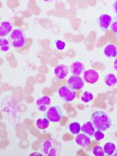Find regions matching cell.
<instances>
[{"mask_svg":"<svg viewBox=\"0 0 117 156\" xmlns=\"http://www.w3.org/2000/svg\"><path fill=\"white\" fill-rule=\"evenodd\" d=\"M91 122L98 131H105L110 128L112 121L106 112L98 110L94 112L91 117Z\"/></svg>","mask_w":117,"mask_h":156,"instance_id":"6da1fadb","label":"cell"},{"mask_svg":"<svg viewBox=\"0 0 117 156\" xmlns=\"http://www.w3.org/2000/svg\"><path fill=\"white\" fill-rule=\"evenodd\" d=\"M44 117L52 123L60 122L62 119V110L61 107L57 105L50 107L46 111Z\"/></svg>","mask_w":117,"mask_h":156,"instance_id":"7a4b0ae2","label":"cell"},{"mask_svg":"<svg viewBox=\"0 0 117 156\" xmlns=\"http://www.w3.org/2000/svg\"><path fill=\"white\" fill-rule=\"evenodd\" d=\"M10 40L14 48H22L27 42L26 36L21 30L15 29L11 32Z\"/></svg>","mask_w":117,"mask_h":156,"instance_id":"3957f363","label":"cell"},{"mask_svg":"<svg viewBox=\"0 0 117 156\" xmlns=\"http://www.w3.org/2000/svg\"><path fill=\"white\" fill-rule=\"evenodd\" d=\"M58 94L61 99L66 103L72 102L75 99L76 93L69 86H62L58 89Z\"/></svg>","mask_w":117,"mask_h":156,"instance_id":"277c9868","label":"cell"},{"mask_svg":"<svg viewBox=\"0 0 117 156\" xmlns=\"http://www.w3.org/2000/svg\"><path fill=\"white\" fill-rule=\"evenodd\" d=\"M68 86L73 90H81L84 86V80L80 76H71L68 80Z\"/></svg>","mask_w":117,"mask_h":156,"instance_id":"5b68a950","label":"cell"},{"mask_svg":"<svg viewBox=\"0 0 117 156\" xmlns=\"http://www.w3.org/2000/svg\"><path fill=\"white\" fill-rule=\"evenodd\" d=\"M83 79L88 84H95L99 79V74L95 70H86L83 74Z\"/></svg>","mask_w":117,"mask_h":156,"instance_id":"8992f818","label":"cell"},{"mask_svg":"<svg viewBox=\"0 0 117 156\" xmlns=\"http://www.w3.org/2000/svg\"><path fill=\"white\" fill-rule=\"evenodd\" d=\"M112 18L108 14H102L98 19V23L103 31H107L111 26Z\"/></svg>","mask_w":117,"mask_h":156,"instance_id":"52a82bcc","label":"cell"},{"mask_svg":"<svg viewBox=\"0 0 117 156\" xmlns=\"http://www.w3.org/2000/svg\"><path fill=\"white\" fill-rule=\"evenodd\" d=\"M53 72L57 79L64 80L68 74V67L64 64H59L54 68Z\"/></svg>","mask_w":117,"mask_h":156,"instance_id":"ba28073f","label":"cell"},{"mask_svg":"<svg viewBox=\"0 0 117 156\" xmlns=\"http://www.w3.org/2000/svg\"><path fill=\"white\" fill-rule=\"evenodd\" d=\"M36 104L40 111H47L48 107L51 104V99L48 96L45 95L37 100Z\"/></svg>","mask_w":117,"mask_h":156,"instance_id":"9c48e42d","label":"cell"},{"mask_svg":"<svg viewBox=\"0 0 117 156\" xmlns=\"http://www.w3.org/2000/svg\"><path fill=\"white\" fill-rule=\"evenodd\" d=\"M77 145L81 147H88L91 144V140L88 135L85 133H78L75 138Z\"/></svg>","mask_w":117,"mask_h":156,"instance_id":"30bf717a","label":"cell"},{"mask_svg":"<svg viewBox=\"0 0 117 156\" xmlns=\"http://www.w3.org/2000/svg\"><path fill=\"white\" fill-rule=\"evenodd\" d=\"M70 72L74 76H80L83 73L84 65L82 62L76 61L71 64L70 66Z\"/></svg>","mask_w":117,"mask_h":156,"instance_id":"8fae6325","label":"cell"},{"mask_svg":"<svg viewBox=\"0 0 117 156\" xmlns=\"http://www.w3.org/2000/svg\"><path fill=\"white\" fill-rule=\"evenodd\" d=\"M12 31V25L11 23L7 21L2 22L1 25H0V36L1 38L8 36Z\"/></svg>","mask_w":117,"mask_h":156,"instance_id":"7c38bea8","label":"cell"},{"mask_svg":"<svg viewBox=\"0 0 117 156\" xmlns=\"http://www.w3.org/2000/svg\"><path fill=\"white\" fill-rule=\"evenodd\" d=\"M81 131L83 132V133L88 135L89 137H92L95 133V128L91 121H87L82 125L81 127Z\"/></svg>","mask_w":117,"mask_h":156,"instance_id":"4fadbf2b","label":"cell"},{"mask_svg":"<svg viewBox=\"0 0 117 156\" xmlns=\"http://www.w3.org/2000/svg\"><path fill=\"white\" fill-rule=\"evenodd\" d=\"M104 54L108 58H115L117 56V47L112 44H109L104 48Z\"/></svg>","mask_w":117,"mask_h":156,"instance_id":"5bb4252c","label":"cell"},{"mask_svg":"<svg viewBox=\"0 0 117 156\" xmlns=\"http://www.w3.org/2000/svg\"><path fill=\"white\" fill-rule=\"evenodd\" d=\"M105 83L109 87L115 86L117 83V78L115 74L112 73L106 74L105 78Z\"/></svg>","mask_w":117,"mask_h":156,"instance_id":"9a60e30c","label":"cell"},{"mask_svg":"<svg viewBox=\"0 0 117 156\" xmlns=\"http://www.w3.org/2000/svg\"><path fill=\"white\" fill-rule=\"evenodd\" d=\"M103 150L106 154L108 155H112L115 154L116 151V145L111 142H108L104 145Z\"/></svg>","mask_w":117,"mask_h":156,"instance_id":"2e32d148","label":"cell"},{"mask_svg":"<svg viewBox=\"0 0 117 156\" xmlns=\"http://www.w3.org/2000/svg\"><path fill=\"white\" fill-rule=\"evenodd\" d=\"M50 125V121L44 117V119H39L36 122V127L39 129H46Z\"/></svg>","mask_w":117,"mask_h":156,"instance_id":"e0dca14e","label":"cell"},{"mask_svg":"<svg viewBox=\"0 0 117 156\" xmlns=\"http://www.w3.org/2000/svg\"><path fill=\"white\" fill-rule=\"evenodd\" d=\"M69 131L72 135H78L81 131V126L78 122H73L69 125Z\"/></svg>","mask_w":117,"mask_h":156,"instance_id":"ac0fdd59","label":"cell"},{"mask_svg":"<svg viewBox=\"0 0 117 156\" xmlns=\"http://www.w3.org/2000/svg\"><path fill=\"white\" fill-rule=\"evenodd\" d=\"M94 99V95L92 93L89 91H86V92L82 94L81 96V101L85 103H88Z\"/></svg>","mask_w":117,"mask_h":156,"instance_id":"d6986e66","label":"cell"},{"mask_svg":"<svg viewBox=\"0 0 117 156\" xmlns=\"http://www.w3.org/2000/svg\"><path fill=\"white\" fill-rule=\"evenodd\" d=\"M0 48L3 52H8L10 48L9 42L7 39L1 38L0 40Z\"/></svg>","mask_w":117,"mask_h":156,"instance_id":"ffe728a7","label":"cell"},{"mask_svg":"<svg viewBox=\"0 0 117 156\" xmlns=\"http://www.w3.org/2000/svg\"><path fill=\"white\" fill-rule=\"evenodd\" d=\"M92 154L95 156H104L105 155L103 148L99 145H96L92 149Z\"/></svg>","mask_w":117,"mask_h":156,"instance_id":"44dd1931","label":"cell"},{"mask_svg":"<svg viewBox=\"0 0 117 156\" xmlns=\"http://www.w3.org/2000/svg\"><path fill=\"white\" fill-rule=\"evenodd\" d=\"M52 147V144L51 141L50 140H47L43 144V151L46 155H48L50 150H51V148Z\"/></svg>","mask_w":117,"mask_h":156,"instance_id":"7402d4cb","label":"cell"},{"mask_svg":"<svg viewBox=\"0 0 117 156\" xmlns=\"http://www.w3.org/2000/svg\"><path fill=\"white\" fill-rule=\"evenodd\" d=\"M56 48L58 50H63L66 48V43L61 40H57L55 42Z\"/></svg>","mask_w":117,"mask_h":156,"instance_id":"603a6c76","label":"cell"},{"mask_svg":"<svg viewBox=\"0 0 117 156\" xmlns=\"http://www.w3.org/2000/svg\"><path fill=\"white\" fill-rule=\"evenodd\" d=\"M94 137H95V139L96 141H99L102 140L103 139L105 138V134L102 133V131L97 130L95 133Z\"/></svg>","mask_w":117,"mask_h":156,"instance_id":"cb8c5ba5","label":"cell"},{"mask_svg":"<svg viewBox=\"0 0 117 156\" xmlns=\"http://www.w3.org/2000/svg\"><path fill=\"white\" fill-rule=\"evenodd\" d=\"M7 3H8V5L11 8H14L19 5V2L18 1H8Z\"/></svg>","mask_w":117,"mask_h":156,"instance_id":"d4e9b609","label":"cell"},{"mask_svg":"<svg viewBox=\"0 0 117 156\" xmlns=\"http://www.w3.org/2000/svg\"><path fill=\"white\" fill-rule=\"evenodd\" d=\"M46 80V77L45 76L43 75V74H38V75L36 76V81L38 83H44Z\"/></svg>","mask_w":117,"mask_h":156,"instance_id":"484cf974","label":"cell"},{"mask_svg":"<svg viewBox=\"0 0 117 156\" xmlns=\"http://www.w3.org/2000/svg\"><path fill=\"white\" fill-rule=\"evenodd\" d=\"M67 113H68V115L70 117H75L76 115V112H75V109L72 107H68L67 108Z\"/></svg>","mask_w":117,"mask_h":156,"instance_id":"4316f807","label":"cell"},{"mask_svg":"<svg viewBox=\"0 0 117 156\" xmlns=\"http://www.w3.org/2000/svg\"><path fill=\"white\" fill-rule=\"evenodd\" d=\"M43 93L46 94V95L48 96V95H52L53 94V90L50 89V88H48V87H46L44 89H43Z\"/></svg>","mask_w":117,"mask_h":156,"instance_id":"83f0119b","label":"cell"},{"mask_svg":"<svg viewBox=\"0 0 117 156\" xmlns=\"http://www.w3.org/2000/svg\"><path fill=\"white\" fill-rule=\"evenodd\" d=\"M33 92V87L32 85L28 84L25 88V93L28 94H31Z\"/></svg>","mask_w":117,"mask_h":156,"instance_id":"f1b7e54d","label":"cell"},{"mask_svg":"<svg viewBox=\"0 0 117 156\" xmlns=\"http://www.w3.org/2000/svg\"><path fill=\"white\" fill-rule=\"evenodd\" d=\"M93 67H95V69H99V70H104L105 69V66H104L103 64L98 63V62H96L95 64H93Z\"/></svg>","mask_w":117,"mask_h":156,"instance_id":"f546056e","label":"cell"},{"mask_svg":"<svg viewBox=\"0 0 117 156\" xmlns=\"http://www.w3.org/2000/svg\"><path fill=\"white\" fill-rule=\"evenodd\" d=\"M74 137L72 135H70L69 133H66L63 136V140L64 141H70L73 140Z\"/></svg>","mask_w":117,"mask_h":156,"instance_id":"4dcf8cb0","label":"cell"},{"mask_svg":"<svg viewBox=\"0 0 117 156\" xmlns=\"http://www.w3.org/2000/svg\"><path fill=\"white\" fill-rule=\"evenodd\" d=\"M110 29H111L112 32L117 34V21L112 23L111 26H110Z\"/></svg>","mask_w":117,"mask_h":156,"instance_id":"1f68e13d","label":"cell"},{"mask_svg":"<svg viewBox=\"0 0 117 156\" xmlns=\"http://www.w3.org/2000/svg\"><path fill=\"white\" fill-rule=\"evenodd\" d=\"M13 23H14L15 26H20L22 24V20L20 18H14V20H13Z\"/></svg>","mask_w":117,"mask_h":156,"instance_id":"d6a6232c","label":"cell"},{"mask_svg":"<svg viewBox=\"0 0 117 156\" xmlns=\"http://www.w3.org/2000/svg\"><path fill=\"white\" fill-rule=\"evenodd\" d=\"M32 147H33V149L34 150H38L39 147H40V143L38 141H36L33 142V144L32 145Z\"/></svg>","mask_w":117,"mask_h":156,"instance_id":"836d02e7","label":"cell"},{"mask_svg":"<svg viewBox=\"0 0 117 156\" xmlns=\"http://www.w3.org/2000/svg\"><path fill=\"white\" fill-rule=\"evenodd\" d=\"M31 10H32V12L33 13H34L35 14H37V15L39 14L40 12V9H39V8H38V7H37L36 5H35V6H34V8H33V7H32Z\"/></svg>","mask_w":117,"mask_h":156,"instance_id":"e575fe53","label":"cell"},{"mask_svg":"<svg viewBox=\"0 0 117 156\" xmlns=\"http://www.w3.org/2000/svg\"><path fill=\"white\" fill-rule=\"evenodd\" d=\"M39 71L40 73H48V69H47L46 66H42L40 67L39 69Z\"/></svg>","mask_w":117,"mask_h":156,"instance_id":"d590c367","label":"cell"},{"mask_svg":"<svg viewBox=\"0 0 117 156\" xmlns=\"http://www.w3.org/2000/svg\"><path fill=\"white\" fill-rule=\"evenodd\" d=\"M26 142V140H23L22 142H20V144H19L20 147L23 148V149L28 147V142H27L26 144H25Z\"/></svg>","mask_w":117,"mask_h":156,"instance_id":"8d00e7d4","label":"cell"},{"mask_svg":"<svg viewBox=\"0 0 117 156\" xmlns=\"http://www.w3.org/2000/svg\"><path fill=\"white\" fill-rule=\"evenodd\" d=\"M48 155H49V156H55V155H56V151L55 149L52 147L51 150H50Z\"/></svg>","mask_w":117,"mask_h":156,"instance_id":"74e56055","label":"cell"},{"mask_svg":"<svg viewBox=\"0 0 117 156\" xmlns=\"http://www.w3.org/2000/svg\"><path fill=\"white\" fill-rule=\"evenodd\" d=\"M32 124H33V123H32V121H31L26 120L24 121V125L26 126V128H29V127L32 126Z\"/></svg>","mask_w":117,"mask_h":156,"instance_id":"f35d334b","label":"cell"},{"mask_svg":"<svg viewBox=\"0 0 117 156\" xmlns=\"http://www.w3.org/2000/svg\"><path fill=\"white\" fill-rule=\"evenodd\" d=\"M9 145V141L8 140L3 141L1 142V147L2 149H5Z\"/></svg>","mask_w":117,"mask_h":156,"instance_id":"ab89813d","label":"cell"},{"mask_svg":"<svg viewBox=\"0 0 117 156\" xmlns=\"http://www.w3.org/2000/svg\"><path fill=\"white\" fill-rule=\"evenodd\" d=\"M64 8V5L62 4V3H58V4L56 5V8L57 9H61Z\"/></svg>","mask_w":117,"mask_h":156,"instance_id":"60d3db41","label":"cell"},{"mask_svg":"<svg viewBox=\"0 0 117 156\" xmlns=\"http://www.w3.org/2000/svg\"><path fill=\"white\" fill-rule=\"evenodd\" d=\"M33 101V98L32 97H28L26 99V102L28 103H32Z\"/></svg>","mask_w":117,"mask_h":156,"instance_id":"b9f144b4","label":"cell"},{"mask_svg":"<svg viewBox=\"0 0 117 156\" xmlns=\"http://www.w3.org/2000/svg\"><path fill=\"white\" fill-rule=\"evenodd\" d=\"M113 9H114V11H115V13L117 15V0L115 2V3H114Z\"/></svg>","mask_w":117,"mask_h":156,"instance_id":"7bdbcfd3","label":"cell"},{"mask_svg":"<svg viewBox=\"0 0 117 156\" xmlns=\"http://www.w3.org/2000/svg\"><path fill=\"white\" fill-rule=\"evenodd\" d=\"M50 64H51V66H55L56 64H57V60L56 59H54V58L52 59V60L50 61Z\"/></svg>","mask_w":117,"mask_h":156,"instance_id":"ee69618b","label":"cell"},{"mask_svg":"<svg viewBox=\"0 0 117 156\" xmlns=\"http://www.w3.org/2000/svg\"><path fill=\"white\" fill-rule=\"evenodd\" d=\"M113 67H114V69H115V70L116 71H117V59H116L115 61H114Z\"/></svg>","mask_w":117,"mask_h":156,"instance_id":"f6af8a7d","label":"cell"},{"mask_svg":"<svg viewBox=\"0 0 117 156\" xmlns=\"http://www.w3.org/2000/svg\"><path fill=\"white\" fill-rule=\"evenodd\" d=\"M29 155L30 156H32V155H42V154H40V153H38V152H34V153H32Z\"/></svg>","mask_w":117,"mask_h":156,"instance_id":"bcb514c9","label":"cell"},{"mask_svg":"<svg viewBox=\"0 0 117 156\" xmlns=\"http://www.w3.org/2000/svg\"><path fill=\"white\" fill-rule=\"evenodd\" d=\"M114 155H115V156H117V150L115 151V154H113Z\"/></svg>","mask_w":117,"mask_h":156,"instance_id":"7dc6e473","label":"cell"},{"mask_svg":"<svg viewBox=\"0 0 117 156\" xmlns=\"http://www.w3.org/2000/svg\"><path fill=\"white\" fill-rule=\"evenodd\" d=\"M2 62H3V60H2V59H1V64H2Z\"/></svg>","mask_w":117,"mask_h":156,"instance_id":"c3c4849f","label":"cell"},{"mask_svg":"<svg viewBox=\"0 0 117 156\" xmlns=\"http://www.w3.org/2000/svg\"><path fill=\"white\" fill-rule=\"evenodd\" d=\"M116 38H117V36H116Z\"/></svg>","mask_w":117,"mask_h":156,"instance_id":"681fc988","label":"cell"}]
</instances>
